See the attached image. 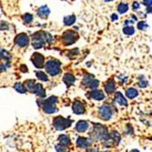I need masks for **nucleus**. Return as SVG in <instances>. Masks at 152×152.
Segmentation results:
<instances>
[{
	"label": "nucleus",
	"mask_w": 152,
	"mask_h": 152,
	"mask_svg": "<svg viewBox=\"0 0 152 152\" xmlns=\"http://www.w3.org/2000/svg\"><path fill=\"white\" fill-rule=\"evenodd\" d=\"M91 138H93L94 140H98V139H101V140H107V139L111 138L109 137V134L107 131V128L100 124H95L94 125V129L93 131L91 133Z\"/></svg>",
	"instance_id": "1"
},
{
	"label": "nucleus",
	"mask_w": 152,
	"mask_h": 152,
	"mask_svg": "<svg viewBox=\"0 0 152 152\" xmlns=\"http://www.w3.org/2000/svg\"><path fill=\"white\" fill-rule=\"evenodd\" d=\"M72 120L69 118H65L61 116L56 117L53 120V125L58 130H64L65 129L71 126Z\"/></svg>",
	"instance_id": "2"
},
{
	"label": "nucleus",
	"mask_w": 152,
	"mask_h": 152,
	"mask_svg": "<svg viewBox=\"0 0 152 152\" xmlns=\"http://www.w3.org/2000/svg\"><path fill=\"white\" fill-rule=\"evenodd\" d=\"M60 62L58 60L52 59L47 62L46 64V70L48 74L51 76H56L60 73Z\"/></svg>",
	"instance_id": "3"
},
{
	"label": "nucleus",
	"mask_w": 152,
	"mask_h": 152,
	"mask_svg": "<svg viewBox=\"0 0 152 152\" xmlns=\"http://www.w3.org/2000/svg\"><path fill=\"white\" fill-rule=\"evenodd\" d=\"M62 39H63V42L65 43V45H67V46L72 45V44L75 43L76 40L78 39V34L72 30H68L64 33Z\"/></svg>",
	"instance_id": "4"
},
{
	"label": "nucleus",
	"mask_w": 152,
	"mask_h": 152,
	"mask_svg": "<svg viewBox=\"0 0 152 152\" xmlns=\"http://www.w3.org/2000/svg\"><path fill=\"white\" fill-rule=\"evenodd\" d=\"M98 114H99V118L101 119L109 120V119H110V118L112 116V109H111V107L109 106L104 105L101 107H99Z\"/></svg>",
	"instance_id": "5"
},
{
	"label": "nucleus",
	"mask_w": 152,
	"mask_h": 152,
	"mask_svg": "<svg viewBox=\"0 0 152 152\" xmlns=\"http://www.w3.org/2000/svg\"><path fill=\"white\" fill-rule=\"evenodd\" d=\"M31 61L33 62V64L37 68H41L44 67V61H45V58H44L43 55L39 54V53H34L31 56Z\"/></svg>",
	"instance_id": "6"
},
{
	"label": "nucleus",
	"mask_w": 152,
	"mask_h": 152,
	"mask_svg": "<svg viewBox=\"0 0 152 152\" xmlns=\"http://www.w3.org/2000/svg\"><path fill=\"white\" fill-rule=\"evenodd\" d=\"M15 43L17 46H19L21 47H27L29 43V37L26 34H19L16 36L15 39Z\"/></svg>",
	"instance_id": "7"
},
{
	"label": "nucleus",
	"mask_w": 152,
	"mask_h": 152,
	"mask_svg": "<svg viewBox=\"0 0 152 152\" xmlns=\"http://www.w3.org/2000/svg\"><path fill=\"white\" fill-rule=\"evenodd\" d=\"M43 110L47 114H53L58 111V109H56V107L55 106L54 103L50 102L48 99H47L43 102Z\"/></svg>",
	"instance_id": "8"
},
{
	"label": "nucleus",
	"mask_w": 152,
	"mask_h": 152,
	"mask_svg": "<svg viewBox=\"0 0 152 152\" xmlns=\"http://www.w3.org/2000/svg\"><path fill=\"white\" fill-rule=\"evenodd\" d=\"M72 109H73V112L75 114L81 115V114H83L85 112V107H84V105L82 102H80V101H78V100H76L75 102L73 103Z\"/></svg>",
	"instance_id": "9"
},
{
	"label": "nucleus",
	"mask_w": 152,
	"mask_h": 152,
	"mask_svg": "<svg viewBox=\"0 0 152 152\" xmlns=\"http://www.w3.org/2000/svg\"><path fill=\"white\" fill-rule=\"evenodd\" d=\"M76 144L78 148H81V149H87L89 146L91 145V141L89 140L88 138H83V137H79L78 138L77 141H76Z\"/></svg>",
	"instance_id": "10"
},
{
	"label": "nucleus",
	"mask_w": 152,
	"mask_h": 152,
	"mask_svg": "<svg viewBox=\"0 0 152 152\" xmlns=\"http://www.w3.org/2000/svg\"><path fill=\"white\" fill-rule=\"evenodd\" d=\"M49 13H50V10L47 6H42V7L39 8V10H37V15H39V17H42V18H47Z\"/></svg>",
	"instance_id": "11"
},
{
	"label": "nucleus",
	"mask_w": 152,
	"mask_h": 152,
	"mask_svg": "<svg viewBox=\"0 0 152 152\" xmlns=\"http://www.w3.org/2000/svg\"><path fill=\"white\" fill-rule=\"evenodd\" d=\"M88 129V123L85 120H80L76 125V130L78 132H85Z\"/></svg>",
	"instance_id": "12"
},
{
	"label": "nucleus",
	"mask_w": 152,
	"mask_h": 152,
	"mask_svg": "<svg viewBox=\"0 0 152 152\" xmlns=\"http://www.w3.org/2000/svg\"><path fill=\"white\" fill-rule=\"evenodd\" d=\"M33 92L35 94H36L37 96H39L41 98H45L46 97V92H45V89H44V87H42L41 84H36Z\"/></svg>",
	"instance_id": "13"
},
{
	"label": "nucleus",
	"mask_w": 152,
	"mask_h": 152,
	"mask_svg": "<svg viewBox=\"0 0 152 152\" xmlns=\"http://www.w3.org/2000/svg\"><path fill=\"white\" fill-rule=\"evenodd\" d=\"M63 81H64V83L69 87L71 86L74 82H75V77L72 75V74H69V73H67L64 75V78H63Z\"/></svg>",
	"instance_id": "14"
},
{
	"label": "nucleus",
	"mask_w": 152,
	"mask_h": 152,
	"mask_svg": "<svg viewBox=\"0 0 152 152\" xmlns=\"http://www.w3.org/2000/svg\"><path fill=\"white\" fill-rule=\"evenodd\" d=\"M88 95H90V97L96 100H102L105 98V95L103 94L102 91H100V90H93Z\"/></svg>",
	"instance_id": "15"
},
{
	"label": "nucleus",
	"mask_w": 152,
	"mask_h": 152,
	"mask_svg": "<svg viewBox=\"0 0 152 152\" xmlns=\"http://www.w3.org/2000/svg\"><path fill=\"white\" fill-rule=\"evenodd\" d=\"M115 98H116V101H117V102H118L120 106H127V105H128V102H127L126 98L123 97V95H122L121 93H120V92L116 93Z\"/></svg>",
	"instance_id": "16"
},
{
	"label": "nucleus",
	"mask_w": 152,
	"mask_h": 152,
	"mask_svg": "<svg viewBox=\"0 0 152 152\" xmlns=\"http://www.w3.org/2000/svg\"><path fill=\"white\" fill-rule=\"evenodd\" d=\"M115 82L113 80H109L107 83L105 85V90L107 94H111L115 90Z\"/></svg>",
	"instance_id": "17"
},
{
	"label": "nucleus",
	"mask_w": 152,
	"mask_h": 152,
	"mask_svg": "<svg viewBox=\"0 0 152 152\" xmlns=\"http://www.w3.org/2000/svg\"><path fill=\"white\" fill-rule=\"evenodd\" d=\"M58 140H59V143L66 148L70 144V139H69V138L67 135H60L58 137Z\"/></svg>",
	"instance_id": "18"
},
{
	"label": "nucleus",
	"mask_w": 152,
	"mask_h": 152,
	"mask_svg": "<svg viewBox=\"0 0 152 152\" xmlns=\"http://www.w3.org/2000/svg\"><path fill=\"white\" fill-rule=\"evenodd\" d=\"M138 95V90L137 89H135V88H133V87H130V88H129L128 90L126 91V96L128 97L129 98H136L137 96Z\"/></svg>",
	"instance_id": "19"
},
{
	"label": "nucleus",
	"mask_w": 152,
	"mask_h": 152,
	"mask_svg": "<svg viewBox=\"0 0 152 152\" xmlns=\"http://www.w3.org/2000/svg\"><path fill=\"white\" fill-rule=\"evenodd\" d=\"M36 82L35 80H32V79H28L27 80L26 82H25V87H26L27 90H29V91H32L34 90V88L36 87Z\"/></svg>",
	"instance_id": "20"
},
{
	"label": "nucleus",
	"mask_w": 152,
	"mask_h": 152,
	"mask_svg": "<svg viewBox=\"0 0 152 152\" xmlns=\"http://www.w3.org/2000/svg\"><path fill=\"white\" fill-rule=\"evenodd\" d=\"M75 22H76V17L74 15L65 17L64 18V24L66 26H71V25H73Z\"/></svg>",
	"instance_id": "21"
},
{
	"label": "nucleus",
	"mask_w": 152,
	"mask_h": 152,
	"mask_svg": "<svg viewBox=\"0 0 152 152\" xmlns=\"http://www.w3.org/2000/svg\"><path fill=\"white\" fill-rule=\"evenodd\" d=\"M94 79H95V78H93V76H91V75H86L85 77L83 78V81H82V83H83L85 86L89 87V85L91 84V82H92Z\"/></svg>",
	"instance_id": "22"
},
{
	"label": "nucleus",
	"mask_w": 152,
	"mask_h": 152,
	"mask_svg": "<svg viewBox=\"0 0 152 152\" xmlns=\"http://www.w3.org/2000/svg\"><path fill=\"white\" fill-rule=\"evenodd\" d=\"M129 10V6L127 5V4H124V3H121V4H119L118 5V13L120 14H124L126 13L127 11Z\"/></svg>",
	"instance_id": "23"
},
{
	"label": "nucleus",
	"mask_w": 152,
	"mask_h": 152,
	"mask_svg": "<svg viewBox=\"0 0 152 152\" xmlns=\"http://www.w3.org/2000/svg\"><path fill=\"white\" fill-rule=\"evenodd\" d=\"M32 46H33L34 48H36V49L41 48V47H43V46H44V41H42V40H40V39H33Z\"/></svg>",
	"instance_id": "24"
},
{
	"label": "nucleus",
	"mask_w": 152,
	"mask_h": 152,
	"mask_svg": "<svg viewBox=\"0 0 152 152\" xmlns=\"http://www.w3.org/2000/svg\"><path fill=\"white\" fill-rule=\"evenodd\" d=\"M15 89L19 93H26L27 92L26 87L23 86L21 83H16L15 84Z\"/></svg>",
	"instance_id": "25"
},
{
	"label": "nucleus",
	"mask_w": 152,
	"mask_h": 152,
	"mask_svg": "<svg viewBox=\"0 0 152 152\" xmlns=\"http://www.w3.org/2000/svg\"><path fill=\"white\" fill-rule=\"evenodd\" d=\"M111 138L113 141H115L116 143H118L121 139V137H120L119 133L118 131H112L111 132Z\"/></svg>",
	"instance_id": "26"
},
{
	"label": "nucleus",
	"mask_w": 152,
	"mask_h": 152,
	"mask_svg": "<svg viewBox=\"0 0 152 152\" xmlns=\"http://www.w3.org/2000/svg\"><path fill=\"white\" fill-rule=\"evenodd\" d=\"M36 77H37V78H39V79H40L42 81H45V82L48 80L47 76L45 73H44V72H42V71H36Z\"/></svg>",
	"instance_id": "27"
},
{
	"label": "nucleus",
	"mask_w": 152,
	"mask_h": 152,
	"mask_svg": "<svg viewBox=\"0 0 152 152\" xmlns=\"http://www.w3.org/2000/svg\"><path fill=\"white\" fill-rule=\"evenodd\" d=\"M123 32H124V34H126V35H128V36H131V35H133L134 34V32H135V29H134V28L133 27H125L124 28H123Z\"/></svg>",
	"instance_id": "28"
},
{
	"label": "nucleus",
	"mask_w": 152,
	"mask_h": 152,
	"mask_svg": "<svg viewBox=\"0 0 152 152\" xmlns=\"http://www.w3.org/2000/svg\"><path fill=\"white\" fill-rule=\"evenodd\" d=\"M148 28H149L148 24L146 22H144V21L138 23V29H139V30H146Z\"/></svg>",
	"instance_id": "29"
},
{
	"label": "nucleus",
	"mask_w": 152,
	"mask_h": 152,
	"mask_svg": "<svg viewBox=\"0 0 152 152\" xmlns=\"http://www.w3.org/2000/svg\"><path fill=\"white\" fill-rule=\"evenodd\" d=\"M23 19L26 23H30L31 21L33 20V16L31 14H29V13H27V14H25L23 16Z\"/></svg>",
	"instance_id": "30"
},
{
	"label": "nucleus",
	"mask_w": 152,
	"mask_h": 152,
	"mask_svg": "<svg viewBox=\"0 0 152 152\" xmlns=\"http://www.w3.org/2000/svg\"><path fill=\"white\" fill-rule=\"evenodd\" d=\"M98 85H99V81L97 79H94L91 82V84L89 85V88H91V89H96V88L98 87Z\"/></svg>",
	"instance_id": "31"
},
{
	"label": "nucleus",
	"mask_w": 152,
	"mask_h": 152,
	"mask_svg": "<svg viewBox=\"0 0 152 152\" xmlns=\"http://www.w3.org/2000/svg\"><path fill=\"white\" fill-rule=\"evenodd\" d=\"M56 150L58 152H66V147L62 146L61 144L60 145H56Z\"/></svg>",
	"instance_id": "32"
},
{
	"label": "nucleus",
	"mask_w": 152,
	"mask_h": 152,
	"mask_svg": "<svg viewBox=\"0 0 152 152\" xmlns=\"http://www.w3.org/2000/svg\"><path fill=\"white\" fill-rule=\"evenodd\" d=\"M1 56H2L3 59H7V60H8L10 58L8 53L6 51V50H3V49H2V51H1Z\"/></svg>",
	"instance_id": "33"
},
{
	"label": "nucleus",
	"mask_w": 152,
	"mask_h": 152,
	"mask_svg": "<svg viewBox=\"0 0 152 152\" xmlns=\"http://www.w3.org/2000/svg\"><path fill=\"white\" fill-rule=\"evenodd\" d=\"M138 85H139V87H146L148 85V82H147V80H145V79H143V80L141 79V80H139Z\"/></svg>",
	"instance_id": "34"
},
{
	"label": "nucleus",
	"mask_w": 152,
	"mask_h": 152,
	"mask_svg": "<svg viewBox=\"0 0 152 152\" xmlns=\"http://www.w3.org/2000/svg\"><path fill=\"white\" fill-rule=\"evenodd\" d=\"M143 4L148 6V7H150L152 5V0H143Z\"/></svg>",
	"instance_id": "35"
},
{
	"label": "nucleus",
	"mask_w": 152,
	"mask_h": 152,
	"mask_svg": "<svg viewBox=\"0 0 152 152\" xmlns=\"http://www.w3.org/2000/svg\"><path fill=\"white\" fill-rule=\"evenodd\" d=\"M49 101H50V102H52V103H56V101H58V98H56V97H50L49 98H47Z\"/></svg>",
	"instance_id": "36"
},
{
	"label": "nucleus",
	"mask_w": 152,
	"mask_h": 152,
	"mask_svg": "<svg viewBox=\"0 0 152 152\" xmlns=\"http://www.w3.org/2000/svg\"><path fill=\"white\" fill-rule=\"evenodd\" d=\"M138 8H139V4L138 2H134V3H133V9L137 10Z\"/></svg>",
	"instance_id": "37"
},
{
	"label": "nucleus",
	"mask_w": 152,
	"mask_h": 152,
	"mask_svg": "<svg viewBox=\"0 0 152 152\" xmlns=\"http://www.w3.org/2000/svg\"><path fill=\"white\" fill-rule=\"evenodd\" d=\"M20 69H21V71H23V72H27L28 71V67L25 66V65H22L21 67H20Z\"/></svg>",
	"instance_id": "38"
},
{
	"label": "nucleus",
	"mask_w": 152,
	"mask_h": 152,
	"mask_svg": "<svg viewBox=\"0 0 152 152\" xmlns=\"http://www.w3.org/2000/svg\"><path fill=\"white\" fill-rule=\"evenodd\" d=\"M111 19H112V20H117V19H118V16H117L116 14H113L112 17H111Z\"/></svg>",
	"instance_id": "39"
},
{
	"label": "nucleus",
	"mask_w": 152,
	"mask_h": 152,
	"mask_svg": "<svg viewBox=\"0 0 152 152\" xmlns=\"http://www.w3.org/2000/svg\"><path fill=\"white\" fill-rule=\"evenodd\" d=\"M88 152H99V151H98V149H91L88 150Z\"/></svg>",
	"instance_id": "40"
},
{
	"label": "nucleus",
	"mask_w": 152,
	"mask_h": 152,
	"mask_svg": "<svg viewBox=\"0 0 152 152\" xmlns=\"http://www.w3.org/2000/svg\"><path fill=\"white\" fill-rule=\"evenodd\" d=\"M148 12H152V8H151V6H150V7L148 8Z\"/></svg>",
	"instance_id": "41"
},
{
	"label": "nucleus",
	"mask_w": 152,
	"mask_h": 152,
	"mask_svg": "<svg viewBox=\"0 0 152 152\" xmlns=\"http://www.w3.org/2000/svg\"><path fill=\"white\" fill-rule=\"evenodd\" d=\"M130 152H139L138 150H137V149H133V150H131Z\"/></svg>",
	"instance_id": "42"
},
{
	"label": "nucleus",
	"mask_w": 152,
	"mask_h": 152,
	"mask_svg": "<svg viewBox=\"0 0 152 152\" xmlns=\"http://www.w3.org/2000/svg\"><path fill=\"white\" fill-rule=\"evenodd\" d=\"M104 1H106V2H109V1H112V0H104Z\"/></svg>",
	"instance_id": "43"
},
{
	"label": "nucleus",
	"mask_w": 152,
	"mask_h": 152,
	"mask_svg": "<svg viewBox=\"0 0 152 152\" xmlns=\"http://www.w3.org/2000/svg\"><path fill=\"white\" fill-rule=\"evenodd\" d=\"M104 152H109V151H104Z\"/></svg>",
	"instance_id": "44"
}]
</instances>
